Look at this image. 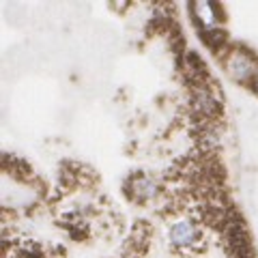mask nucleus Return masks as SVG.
<instances>
[{"mask_svg": "<svg viewBox=\"0 0 258 258\" xmlns=\"http://www.w3.org/2000/svg\"><path fill=\"white\" fill-rule=\"evenodd\" d=\"M129 187H132V191L140 200H149V198H153L157 194V185L153 183V179H149V176H144V174L134 176L132 183H129Z\"/></svg>", "mask_w": 258, "mask_h": 258, "instance_id": "obj_4", "label": "nucleus"}, {"mask_svg": "<svg viewBox=\"0 0 258 258\" xmlns=\"http://www.w3.org/2000/svg\"><path fill=\"white\" fill-rule=\"evenodd\" d=\"M168 237L174 247H191L194 243H198V228L189 220H179L170 226Z\"/></svg>", "mask_w": 258, "mask_h": 258, "instance_id": "obj_2", "label": "nucleus"}, {"mask_svg": "<svg viewBox=\"0 0 258 258\" xmlns=\"http://www.w3.org/2000/svg\"><path fill=\"white\" fill-rule=\"evenodd\" d=\"M194 15H196L198 24L207 30H213L220 24V7L215 3H196L191 7Z\"/></svg>", "mask_w": 258, "mask_h": 258, "instance_id": "obj_3", "label": "nucleus"}, {"mask_svg": "<svg viewBox=\"0 0 258 258\" xmlns=\"http://www.w3.org/2000/svg\"><path fill=\"white\" fill-rule=\"evenodd\" d=\"M28 258H35V256H28Z\"/></svg>", "mask_w": 258, "mask_h": 258, "instance_id": "obj_6", "label": "nucleus"}, {"mask_svg": "<svg viewBox=\"0 0 258 258\" xmlns=\"http://www.w3.org/2000/svg\"><path fill=\"white\" fill-rule=\"evenodd\" d=\"M254 84H256V91H258V74H256V78H254Z\"/></svg>", "mask_w": 258, "mask_h": 258, "instance_id": "obj_5", "label": "nucleus"}, {"mask_svg": "<svg viewBox=\"0 0 258 258\" xmlns=\"http://www.w3.org/2000/svg\"><path fill=\"white\" fill-rule=\"evenodd\" d=\"M224 67L228 71V76L237 82H247V80L256 78L258 74V64L256 58L243 47H235L226 54V60H224Z\"/></svg>", "mask_w": 258, "mask_h": 258, "instance_id": "obj_1", "label": "nucleus"}]
</instances>
